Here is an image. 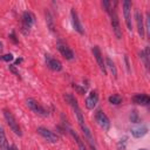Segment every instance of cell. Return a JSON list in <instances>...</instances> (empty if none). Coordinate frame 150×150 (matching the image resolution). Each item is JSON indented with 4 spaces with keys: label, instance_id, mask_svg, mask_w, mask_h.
Masks as SVG:
<instances>
[{
    "label": "cell",
    "instance_id": "52a82bcc",
    "mask_svg": "<svg viewBox=\"0 0 150 150\" xmlns=\"http://www.w3.org/2000/svg\"><path fill=\"white\" fill-rule=\"evenodd\" d=\"M95 121H96V123L103 129V130H109L110 129V120H109V117L104 114V111H102L101 109H98V110H96V112H95Z\"/></svg>",
    "mask_w": 150,
    "mask_h": 150
},
{
    "label": "cell",
    "instance_id": "ac0fdd59",
    "mask_svg": "<svg viewBox=\"0 0 150 150\" xmlns=\"http://www.w3.org/2000/svg\"><path fill=\"white\" fill-rule=\"evenodd\" d=\"M104 62H105V68H109V70L111 71V74H112V76H114V77H117V69H116L115 62H114L110 57H108V56L105 57Z\"/></svg>",
    "mask_w": 150,
    "mask_h": 150
},
{
    "label": "cell",
    "instance_id": "277c9868",
    "mask_svg": "<svg viewBox=\"0 0 150 150\" xmlns=\"http://www.w3.org/2000/svg\"><path fill=\"white\" fill-rule=\"evenodd\" d=\"M34 22H35V16H34V14H33L32 12H28V11L23 12L22 19H21V32L27 35V34L29 33L32 26L34 25Z\"/></svg>",
    "mask_w": 150,
    "mask_h": 150
},
{
    "label": "cell",
    "instance_id": "8992f818",
    "mask_svg": "<svg viewBox=\"0 0 150 150\" xmlns=\"http://www.w3.org/2000/svg\"><path fill=\"white\" fill-rule=\"evenodd\" d=\"M131 6L132 4L129 0H124L122 4L123 7V16H124V22L125 26L129 30H132V19H131Z\"/></svg>",
    "mask_w": 150,
    "mask_h": 150
},
{
    "label": "cell",
    "instance_id": "6da1fadb",
    "mask_svg": "<svg viewBox=\"0 0 150 150\" xmlns=\"http://www.w3.org/2000/svg\"><path fill=\"white\" fill-rule=\"evenodd\" d=\"M63 97H64L66 102L71 107V109H73V111H74V115H75V117H76V120H77V122H79V125H80V128H81V130H82V132H83V135H84V138L90 143V145H95V139H94V137H93V134H91L89 127L86 124V121H84L83 114H82V111H81V109H80V107H79L77 100H76L75 96L71 95V94H64Z\"/></svg>",
    "mask_w": 150,
    "mask_h": 150
},
{
    "label": "cell",
    "instance_id": "4fadbf2b",
    "mask_svg": "<svg viewBox=\"0 0 150 150\" xmlns=\"http://www.w3.org/2000/svg\"><path fill=\"white\" fill-rule=\"evenodd\" d=\"M57 50L60 52V54L66 59V60H74L75 57V54L74 52L66 45V43H62V42H57Z\"/></svg>",
    "mask_w": 150,
    "mask_h": 150
},
{
    "label": "cell",
    "instance_id": "30bf717a",
    "mask_svg": "<svg viewBox=\"0 0 150 150\" xmlns=\"http://www.w3.org/2000/svg\"><path fill=\"white\" fill-rule=\"evenodd\" d=\"M45 60H46L47 67H48L50 70H53V71H60V70L62 69V63H61L57 59L53 57L52 55L46 54V55H45Z\"/></svg>",
    "mask_w": 150,
    "mask_h": 150
},
{
    "label": "cell",
    "instance_id": "4dcf8cb0",
    "mask_svg": "<svg viewBox=\"0 0 150 150\" xmlns=\"http://www.w3.org/2000/svg\"><path fill=\"white\" fill-rule=\"evenodd\" d=\"M1 49H2V43L0 42V52H1Z\"/></svg>",
    "mask_w": 150,
    "mask_h": 150
},
{
    "label": "cell",
    "instance_id": "5bb4252c",
    "mask_svg": "<svg viewBox=\"0 0 150 150\" xmlns=\"http://www.w3.org/2000/svg\"><path fill=\"white\" fill-rule=\"evenodd\" d=\"M97 102H98V94H97L96 90H91V91L88 94L87 98H86V102H84L86 108L89 109V110H91V109H94V108L96 107Z\"/></svg>",
    "mask_w": 150,
    "mask_h": 150
},
{
    "label": "cell",
    "instance_id": "ba28073f",
    "mask_svg": "<svg viewBox=\"0 0 150 150\" xmlns=\"http://www.w3.org/2000/svg\"><path fill=\"white\" fill-rule=\"evenodd\" d=\"M36 131H38V134H39L42 138H45L47 142L56 143V142L59 141V136H57L55 132H53L52 130H49V129H47V128H45V127H39V128L36 129Z\"/></svg>",
    "mask_w": 150,
    "mask_h": 150
},
{
    "label": "cell",
    "instance_id": "9c48e42d",
    "mask_svg": "<svg viewBox=\"0 0 150 150\" xmlns=\"http://www.w3.org/2000/svg\"><path fill=\"white\" fill-rule=\"evenodd\" d=\"M91 52H93V55H94V57H95V60H96V62H97V64H98V68L101 69V71L103 73V75H107V68H105L104 57H103V55H102L100 48H98L97 46H94V47L91 48Z\"/></svg>",
    "mask_w": 150,
    "mask_h": 150
},
{
    "label": "cell",
    "instance_id": "7a4b0ae2",
    "mask_svg": "<svg viewBox=\"0 0 150 150\" xmlns=\"http://www.w3.org/2000/svg\"><path fill=\"white\" fill-rule=\"evenodd\" d=\"M4 117H5V120H6L7 124H8V127L11 128V130H12L15 135H18V136H22L21 128H20V125H19L16 118L13 116V114H12L9 110L4 109Z\"/></svg>",
    "mask_w": 150,
    "mask_h": 150
},
{
    "label": "cell",
    "instance_id": "e0dca14e",
    "mask_svg": "<svg viewBox=\"0 0 150 150\" xmlns=\"http://www.w3.org/2000/svg\"><path fill=\"white\" fill-rule=\"evenodd\" d=\"M8 142L4 128L0 125V150H8Z\"/></svg>",
    "mask_w": 150,
    "mask_h": 150
},
{
    "label": "cell",
    "instance_id": "83f0119b",
    "mask_svg": "<svg viewBox=\"0 0 150 150\" xmlns=\"http://www.w3.org/2000/svg\"><path fill=\"white\" fill-rule=\"evenodd\" d=\"M8 150H18V148H16V146L13 144V145H11V146L8 148Z\"/></svg>",
    "mask_w": 150,
    "mask_h": 150
},
{
    "label": "cell",
    "instance_id": "3957f363",
    "mask_svg": "<svg viewBox=\"0 0 150 150\" xmlns=\"http://www.w3.org/2000/svg\"><path fill=\"white\" fill-rule=\"evenodd\" d=\"M109 15H110V22H111L112 32H114V34L116 35V38L120 40V39H122V28H121V26H120V20H118L117 13H116V2L114 4V7L111 8Z\"/></svg>",
    "mask_w": 150,
    "mask_h": 150
},
{
    "label": "cell",
    "instance_id": "2e32d148",
    "mask_svg": "<svg viewBox=\"0 0 150 150\" xmlns=\"http://www.w3.org/2000/svg\"><path fill=\"white\" fill-rule=\"evenodd\" d=\"M130 132H131V135H132L135 138H141V137H143V136H145V135L148 134V127L142 124V125L131 128Z\"/></svg>",
    "mask_w": 150,
    "mask_h": 150
},
{
    "label": "cell",
    "instance_id": "9a60e30c",
    "mask_svg": "<svg viewBox=\"0 0 150 150\" xmlns=\"http://www.w3.org/2000/svg\"><path fill=\"white\" fill-rule=\"evenodd\" d=\"M132 102L138 105H148L150 103V97L145 94H136L132 96Z\"/></svg>",
    "mask_w": 150,
    "mask_h": 150
},
{
    "label": "cell",
    "instance_id": "f1b7e54d",
    "mask_svg": "<svg viewBox=\"0 0 150 150\" xmlns=\"http://www.w3.org/2000/svg\"><path fill=\"white\" fill-rule=\"evenodd\" d=\"M21 61H22V59H21V57H20V59H18V60H16V62H15V64H19Z\"/></svg>",
    "mask_w": 150,
    "mask_h": 150
},
{
    "label": "cell",
    "instance_id": "7402d4cb",
    "mask_svg": "<svg viewBox=\"0 0 150 150\" xmlns=\"http://www.w3.org/2000/svg\"><path fill=\"white\" fill-rule=\"evenodd\" d=\"M108 100H109V102H110L111 104H115V105H118V104L122 103V97H121L120 95H117V94H114V95L109 96Z\"/></svg>",
    "mask_w": 150,
    "mask_h": 150
},
{
    "label": "cell",
    "instance_id": "cb8c5ba5",
    "mask_svg": "<svg viewBox=\"0 0 150 150\" xmlns=\"http://www.w3.org/2000/svg\"><path fill=\"white\" fill-rule=\"evenodd\" d=\"M127 137H123L118 143H117V150H125L127 146Z\"/></svg>",
    "mask_w": 150,
    "mask_h": 150
},
{
    "label": "cell",
    "instance_id": "ffe728a7",
    "mask_svg": "<svg viewBox=\"0 0 150 150\" xmlns=\"http://www.w3.org/2000/svg\"><path fill=\"white\" fill-rule=\"evenodd\" d=\"M69 132H70V135L75 138V141H76V143H77V145H79V149H80V150H87V149H86V145H84V143H83V141L81 139V137H80L74 130H71V129H69Z\"/></svg>",
    "mask_w": 150,
    "mask_h": 150
},
{
    "label": "cell",
    "instance_id": "7c38bea8",
    "mask_svg": "<svg viewBox=\"0 0 150 150\" xmlns=\"http://www.w3.org/2000/svg\"><path fill=\"white\" fill-rule=\"evenodd\" d=\"M135 20H136L137 32H138L139 36H141V38H144V36H145L144 19H143V14H142V12H139V9H135Z\"/></svg>",
    "mask_w": 150,
    "mask_h": 150
},
{
    "label": "cell",
    "instance_id": "44dd1931",
    "mask_svg": "<svg viewBox=\"0 0 150 150\" xmlns=\"http://www.w3.org/2000/svg\"><path fill=\"white\" fill-rule=\"evenodd\" d=\"M46 21H47V25H48L49 29H50L52 32H54V30H55L54 19H53V16H52V14H50L49 12H46Z\"/></svg>",
    "mask_w": 150,
    "mask_h": 150
},
{
    "label": "cell",
    "instance_id": "4316f807",
    "mask_svg": "<svg viewBox=\"0 0 150 150\" xmlns=\"http://www.w3.org/2000/svg\"><path fill=\"white\" fill-rule=\"evenodd\" d=\"M124 61H125V66H127V69L128 71H130V64H129V60H128V56L124 57Z\"/></svg>",
    "mask_w": 150,
    "mask_h": 150
},
{
    "label": "cell",
    "instance_id": "8fae6325",
    "mask_svg": "<svg viewBox=\"0 0 150 150\" xmlns=\"http://www.w3.org/2000/svg\"><path fill=\"white\" fill-rule=\"evenodd\" d=\"M70 16H71V25H73L74 29L80 34H84V28L79 19V15H77V12L75 11V8L70 9Z\"/></svg>",
    "mask_w": 150,
    "mask_h": 150
},
{
    "label": "cell",
    "instance_id": "d4e9b609",
    "mask_svg": "<svg viewBox=\"0 0 150 150\" xmlns=\"http://www.w3.org/2000/svg\"><path fill=\"white\" fill-rule=\"evenodd\" d=\"M0 59L2 60V61H6V62H11V61H13L14 60V56H13V54H4V55H0Z\"/></svg>",
    "mask_w": 150,
    "mask_h": 150
},
{
    "label": "cell",
    "instance_id": "5b68a950",
    "mask_svg": "<svg viewBox=\"0 0 150 150\" xmlns=\"http://www.w3.org/2000/svg\"><path fill=\"white\" fill-rule=\"evenodd\" d=\"M26 104H27V107H28L34 114H36V115H39V116L47 117V116L49 115L48 110H46V109H45L38 101H35L34 98H28V100L26 101Z\"/></svg>",
    "mask_w": 150,
    "mask_h": 150
},
{
    "label": "cell",
    "instance_id": "603a6c76",
    "mask_svg": "<svg viewBox=\"0 0 150 150\" xmlns=\"http://www.w3.org/2000/svg\"><path fill=\"white\" fill-rule=\"evenodd\" d=\"M130 121H131L132 123H138V122H141V117H139V115H138V112H137L136 110L130 111Z\"/></svg>",
    "mask_w": 150,
    "mask_h": 150
},
{
    "label": "cell",
    "instance_id": "f546056e",
    "mask_svg": "<svg viewBox=\"0 0 150 150\" xmlns=\"http://www.w3.org/2000/svg\"><path fill=\"white\" fill-rule=\"evenodd\" d=\"M90 150H96V148H95V145H90Z\"/></svg>",
    "mask_w": 150,
    "mask_h": 150
},
{
    "label": "cell",
    "instance_id": "1f68e13d",
    "mask_svg": "<svg viewBox=\"0 0 150 150\" xmlns=\"http://www.w3.org/2000/svg\"><path fill=\"white\" fill-rule=\"evenodd\" d=\"M138 150H146V149H138Z\"/></svg>",
    "mask_w": 150,
    "mask_h": 150
},
{
    "label": "cell",
    "instance_id": "484cf974",
    "mask_svg": "<svg viewBox=\"0 0 150 150\" xmlns=\"http://www.w3.org/2000/svg\"><path fill=\"white\" fill-rule=\"evenodd\" d=\"M9 69H11V70H12V71H13V73H14V74H15V75H16L18 77H19V79H20V74H19V71H18V70L15 69V66H14V64L9 66Z\"/></svg>",
    "mask_w": 150,
    "mask_h": 150
},
{
    "label": "cell",
    "instance_id": "d6986e66",
    "mask_svg": "<svg viewBox=\"0 0 150 150\" xmlns=\"http://www.w3.org/2000/svg\"><path fill=\"white\" fill-rule=\"evenodd\" d=\"M139 56H141V59L143 60L145 68L148 69V68H149V57H150V56H149V47H145L143 50H141Z\"/></svg>",
    "mask_w": 150,
    "mask_h": 150
}]
</instances>
